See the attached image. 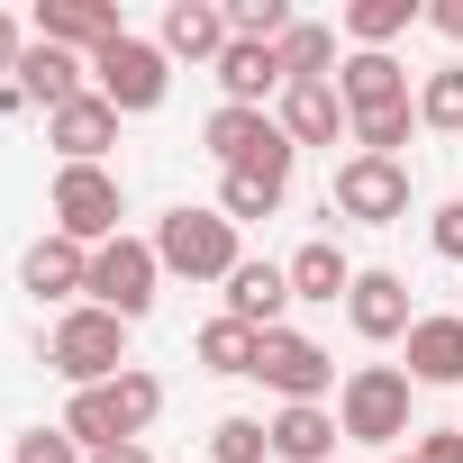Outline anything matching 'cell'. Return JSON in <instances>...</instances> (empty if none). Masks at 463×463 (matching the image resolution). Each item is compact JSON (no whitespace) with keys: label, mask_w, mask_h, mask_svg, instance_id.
I'll use <instances>...</instances> for the list:
<instances>
[{"label":"cell","mask_w":463,"mask_h":463,"mask_svg":"<svg viewBox=\"0 0 463 463\" xmlns=\"http://www.w3.org/2000/svg\"><path fill=\"white\" fill-rule=\"evenodd\" d=\"M282 273H291V300H327V309H336V300L354 291V264H345V246H336V237H309Z\"/></svg>","instance_id":"obj_24"},{"label":"cell","mask_w":463,"mask_h":463,"mask_svg":"<svg viewBox=\"0 0 463 463\" xmlns=\"http://www.w3.org/2000/svg\"><path fill=\"white\" fill-rule=\"evenodd\" d=\"M264 427H273V454H282V463H336V436H345L327 400H291V409H273Z\"/></svg>","instance_id":"obj_19"},{"label":"cell","mask_w":463,"mask_h":463,"mask_svg":"<svg viewBox=\"0 0 463 463\" xmlns=\"http://www.w3.org/2000/svg\"><path fill=\"white\" fill-rule=\"evenodd\" d=\"M10 463H91V454H82L64 427H28V436L10 445Z\"/></svg>","instance_id":"obj_30"},{"label":"cell","mask_w":463,"mask_h":463,"mask_svg":"<svg viewBox=\"0 0 463 463\" xmlns=\"http://www.w3.org/2000/svg\"><path fill=\"white\" fill-rule=\"evenodd\" d=\"M209 463H273V427L264 418H218L209 427Z\"/></svg>","instance_id":"obj_28"},{"label":"cell","mask_w":463,"mask_h":463,"mask_svg":"<svg viewBox=\"0 0 463 463\" xmlns=\"http://www.w3.org/2000/svg\"><path fill=\"white\" fill-rule=\"evenodd\" d=\"M418 128L463 137V64H445V73H427V82H418Z\"/></svg>","instance_id":"obj_27"},{"label":"cell","mask_w":463,"mask_h":463,"mask_svg":"<svg viewBox=\"0 0 463 463\" xmlns=\"http://www.w3.org/2000/svg\"><path fill=\"white\" fill-rule=\"evenodd\" d=\"M427 10L418 0H345V19H336V37L354 46V55H391V37H409Z\"/></svg>","instance_id":"obj_22"},{"label":"cell","mask_w":463,"mask_h":463,"mask_svg":"<svg viewBox=\"0 0 463 463\" xmlns=\"http://www.w3.org/2000/svg\"><path fill=\"white\" fill-rule=\"evenodd\" d=\"M255 382H273L282 409H291V400H327V391H336V354H327L318 336H300V327H273L264 354H255Z\"/></svg>","instance_id":"obj_9"},{"label":"cell","mask_w":463,"mask_h":463,"mask_svg":"<svg viewBox=\"0 0 463 463\" xmlns=\"http://www.w3.org/2000/svg\"><path fill=\"white\" fill-rule=\"evenodd\" d=\"M282 309H291V273H282V264H255V255H246L237 273H227V318H246V327L273 336Z\"/></svg>","instance_id":"obj_20"},{"label":"cell","mask_w":463,"mask_h":463,"mask_svg":"<svg viewBox=\"0 0 463 463\" xmlns=\"http://www.w3.org/2000/svg\"><path fill=\"white\" fill-rule=\"evenodd\" d=\"M10 82L55 118L64 100H82V91H91V64H82V55H64V46H37V37H28V55H19V73H10Z\"/></svg>","instance_id":"obj_17"},{"label":"cell","mask_w":463,"mask_h":463,"mask_svg":"<svg viewBox=\"0 0 463 463\" xmlns=\"http://www.w3.org/2000/svg\"><path fill=\"white\" fill-rule=\"evenodd\" d=\"M155 282H164V264H155V237H109L100 255H91V309H109V318H146L155 309Z\"/></svg>","instance_id":"obj_7"},{"label":"cell","mask_w":463,"mask_h":463,"mask_svg":"<svg viewBox=\"0 0 463 463\" xmlns=\"http://www.w3.org/2000/svg\"><path fill=\"white\" fill-rule=\"evenodd\" d=\"M400 345H409V364H400V373H409L418 391H463V309H445V318H418Z\"/></svg>","instance_id":"obj_13"},{"label":"cell","mask_w":463,"mask_h":463,"mask_svg":"<svg viewBox=\"0 0 463 463\" xmlns=\"http://www.w3.org/2000/svg\"><path fill=\"white\" fill-rule=\"evenodd\" d=\"M427 237H436V255H445V264H463V200H445V209L427 218Z\"/></svg>","instance_id":"obj_31"},{"label":"cell","mask_w":463,"mask_h":463,"mask_svg":"<svg viewBox=\"0 0 463 463\" xmlns=\"http://www.w3.org/2000/svg\"><path fill=\"white\" fill-rule=\"evenodd\" d=\"M46 364H55L73 391H100V382H118V373H128V318H109V309L73 300V309L55 318V336H46Z\"/></svg>","instance_id":"obj_2"},{"label":"cell","mask_w":463,"mask_h":463,"mask_svg":"<svg viewBox=\"0 0 463 463\" xmlns=\"http://www.w3.org/2000/svg\"><path fill=\"white\" fill-rule=\"evenodd\" d=\"M46 209H55V237H73V246H91V255H100L109 237H128V227H118V218H128V191H118L109 164H64Z\"/></svg>","instance_id":"obj_4"},{"label":"cell","mask_w":463,"mask_h":463,"mask_svg":"<svg viewBox=\"0 0 463 463\" xmlns=\"http://www.w3.org/2000/svg\"><path fill=\"white\" fill-rule=\"evenodd\" d=\"M218 91H227V109H264V100H282V55L237 37V46L218 55Z\"/></svg>","instance_id":"obj_21"},{"label":"cell","mask_w":463,"mask_h":463,"mask_svg":"<svg viewBox=\"0 0 463 463\" xmlns=\"http://www.w3.org/2000/svg\"><path fill=\"white\" fill-rule=\"evenodd\" d=\"M391 463H418V454H391Z\"/></svg>","instance_id":"obj_36"},{"label":"cell","mask_w":463,"mask_h":463,"mask_svg":"<svg viewBox=\"0 0 463 463\" xmlns=\"http://www.w3.org/2000/svg\"><path fill=\"white\" fill-rule=\"evenodd\" d=\"M155 46H164L173 64H209V73H218V55L237 46V28H227V10H218V0H173V10H164V28H155Z\"/></svg>","instance_id":"obj_11"},{"label":"cell","mask_w":463,"mask_h":463,"mask_svg":"<svg viewBox=\"0 0 463 463\" xmlns=\"http://www.w3.org/2000/svg\"><path fill=\"white\" fill-rule=\"evenodd\" d=\"M46 137H55L64 164H100V155L118 146V109H109L100 91H82V100H64V109L46 118Z\"/></svg>","instance_id":"obj_18"},{"label":"cell","mask_w":463,"mask_h":463,"mask_svg":"<svg viewBox=\"0 0 463 463\" xmlns=\"http://www.w3.org/2000/svg\"><path fill=\"white\" fill-rule=\"evenodd\" d=\"M200 146H209L227 173H237V164H264V173H282V182H291V164H300V146L282 137V118H273V109H227V100L209 109Z\"/></svg>","instance_id":"obj_8"},{"label":"cell","mask_w":463,"mask_h":463,"mask_svg":"<svg viewBox=\"0 0 463 463\" xmlns=\"http://www.w3.org/2000/svg\"><path fill=\"white\" fill-rule=\"evenodd\" d=\"M128 37V19H118V0H46L37 10V46H64V55H100V46H118Z\"/></svg>","instance_id":"obj_10"},{"label":"cell","mask_w":463,"mask_h":463,"mask_svg":"<svg viewBox=\"0 0 463 463\" xmlns=\"http://www.w3.org/2000/svg\"><path fill=\"white\" fill-rule=\"evenodd\" d=\"M427 28H436V37H454V46H463V0H436V10H427Z\"/></svg>","instance_id":"obj_34"},{"label":"cell","mask_w":463,"mask_h":463,"mask_svg":"<svg viewBox=\"0 0 463 463\" xmlns=\"http://www.w3.org/2000/svg\"><path fill=\"white\" fill-rule=\"evenodd\" d=\"M418 463H463V427H418Z\"/></svg>","instance_id":"obj_32"},{"label":"cell","mask_w":463,"mask_h":463,"mask_svg":"<svg viewBox=\"0 0 463 463\" xmlns=\"http://www.w3.org/2000/svg\"><path fill=\"white\" fill-rule=\"evenodd\" d=\"M336 100H345V118H373V109H409L418 91H409L400 55H345L336 64Z\"/></svg>","instance_id":"obj_15"},{"label":"cell","mask_w":463,"mask_h":463,"mask_svg":"<svg viewBox=\"0 0 463 463\" xmlns=\"http://www.w3.org/2000/svg\"><path fill=\"white\" fill-rule=\"evenodd\" d=\"M19 55H28V37H19V19H10V10H0V82L19 73Z\"/></svg>","instance_id":"obj_33"},{"label":"cell","mask_w":463,"mask_h":463,"mask_svg":"<svg viewBox=\"0 0 463 463\" xmlns=\"http://www.w3.org/2000/svg\"><path fill=\"white\" fill-rule=\"evenodd\" d=\"M409 128H418V100H409V109H373V118H354V155H391V164H400Z\"/></svg>","instance_id":"obj_29"},{"label":"cell","mask_w":463,"mask_h":463,"mask_svg":"<svg viewBox=\"0 0 463 463\" xmlns=\"http://www.w3.org/2000/svg\"><path fill=\"white\" fill-rule=\"evenodd\" d=\"M409 373L400 364H354L345 382H336V427L354 436V445H400V436H418L409 427Z\"/></svg>","instance_id":"obj_3"},{"label":"cell","mask_w":463,"mask_h":463,"mask_svg":"<svg viewBox=\"0 0 463 463\" xmlns=\"http://www.w3.org/2000/svg\"><path fill=\"white\" fill-rule=\"evenodd\" d=\"M191 354H200L209 373H227V382H255V354H264V327H246V318H209Z\"/></svg>","instance_id":"obj_25"},{"label":"cell","mask_w":463,"mask_h":463,"mask_svg":"<svg viewBox=\"0 0 463 463\" xmlns=\"http://www.w3.org/2000/svg\"><path fill=\"white\" fill-rule=\"evenodd\" d=\"M282 200H291V182H282V173H264V164L218 173V218H237V227H246V218H273Z\"/></svg>","instance_id":"obj_26"},{"label":"cell","mask_w":463,"mask_h":463,"mask_svg":"<svg viewBox=\"0 0 463 463\" xmlns=\"http://www.w3.org/2000/svg\"><path fill=\"white\" fill-rule=\"evenodd\" d=\"M273 55H282V91H291V82H336V64H345V46H336L327 19H291V37H282Z\"/></svg>","instance_id":"obj_23"},{"label":"cell","mask_w":463,"mask_h":463,"mask_svg":"<svg viewBox=\"0 0 463 463\" xmlns=\"http://www.w3.org/2000/svg\"><path fill=\"white\" fill-rule=\"evenodd\" d=\"M91 463H155L146 445H109V454H91Z\"/></svg>","instance_id":"obj_35"},{"label":"cell","mask_w":463,"mask_h":463,"mask_svg":"<svg viewBox=\"0 0 463 463\" xmlns=\"http://www.w3.org/2000/svg\"><path fill=\"white\" fill-rule=\"evenodd\" d=\"M273 118H282V137H291V146H336V137H354V118H345L336 82H291V91L273 100Z\"/></svg>","instance_id":"obj_16"},{"label":"cell","mask_w":463,"mask_h":463,"mask_svg":"<svg viewBox=\"0 0 463 463\" xmlns=\"http://www.w3.org/2000/svg\"><path fill=\"white\" fill-rule=\"evenodd\" d=\"M155 264L182 273V282H227L246 255H237V218H218V209H164L155 218Z\"/></svg>","instance_id":"obj_1"},{"label":"cell","mask_w":463,"mask_h":463,"mask_svg":"<svg viewBox=\"0 0 463 463\" xmlns=\"http://www.w3.org/2000/svg\"><path fill=\"white\" fill-rule=\"evenodd\" d=\"M91 91L118 109V118H146V109H164V91H173V55L155 46V37H118V46H100L91 55Z\"/></svg>","instance_id":"obj_5"},{"label":"cell","mask_w":463,"mask_h":463,"mask_svg":"<svg viewBox=\"0 0 463 463\" xmlns=\"http://www.w3.org/2000/svg\"><path fill=\"white\" fill-rule=\"evenodd\" d=\"M19 291H37V300H82L91 291V246H73V237H46L19 255Z\"/></svg>","instance_id":"obj_14"},{"label":"cell","mask_w":463,"mask_h":463,"mask_svg":"<svg viewBox=\"0 0 463 463\" xmlns=\"http://www.w3.org/2000/svg\"><path fill=\"white\" fill-rule=\"evenodd\" d=\"M345 318H354V336H364V345H400V336L418 327V309H409V282H400V273H354Z\"/></svg>","instance_id":"obj_12"},{"label":"cell","mask_w":463,"mask_h":463,"mask_svg":"<svg viewBox=\"0 0 463 463\" xmlns=\"http://www.w3.org/2000/svg\"><path fill=\"white\" fill-rule=\"evenodd\" d=\"M327 209L354 218V227H400V218H409V164H391V155H345L336 182H327Z\"/></svg>","instance_id":"obj_6"}]
</instances>
